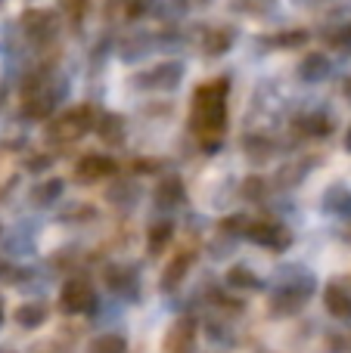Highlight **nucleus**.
<instances>
[{
	"label": "nucleus",
	"instance_id": "obj_9",
	"mask_svg": "<svg viewBox=\"0 0 351 353\" xmlns=\"http://www.w3.org/2000/svg\"><path fill=\"white\" fill-rule=\"evenodd\" d=\"M22 28L28 31V37L44 43L56 34V19H53V12H47V10H28L22 16Z\"/></svg>",
	"mask_w": 351,
	"mask_h": 353
},
{
	"label": "nucleus",
	"instance_id": "obj_31",
	"mask_svg": "<svg viewBox=\"0 0 351 353\" xmlns=\"http://www.w3.org/2000/svg\"><path fill=\"white\" fill-rule=\"evenodd\" d=\"M342 93H345V97L351 99V78H345V81H342Z\"/></svg>",
	"mask_w": 351,
	"mask_h": 353
},
{
	"label": "nucleus",
	"instance_id": "obj_30",
	"mask_svg": "<svg viewBox=\"0 0 351 353\" xmlns=\"http://www.w3.org/2000/svg\"><path fill=\"white\" fill-rule=\"evenodd\" d=\"M155 168H159V161H146V159H137L134 161V171L137 174H153Z\"/></svg>",
	"mask_w": 351,
	"mask_h": 353
},
{
	"label": "nucleus",
	"instance_id": "obj_33",
	"mask_svg": "<svg viewBox=\"0 0 351 353\" xmlns=\"http://www.w3.org/2000/svg\"><path fill=\"white\" fill-rule=\"evenodd\" d=\"M0 323H3V298H0Z\"/></svg>",
	"mask_w": 351,
	"mask_h": 353
},
{
	"label": "nucleus",
	"instance_id": "obj_26",
	"mask_svg": "<svg viewBox=\"0 0 351 353\" xmlns=\"http://www.w3.org/2000/svg\"><path fill=\"white\" fill-rule=\"evenodd\" d=\"M62 10H66V19L72 25H81L91 10V0H62Z\"/></svg>",
	"mask_w": 351,
	"mask_h": 353
},
{
	"label": "nucleus",
	"instance_id": "obj_21",
	"mask_svg": "<svg viewBox=\"0 0 351 353\" xmlns=\"http://www.w3.org/2000/svg\"><path fill=\"white\" fill-rule=\"evenodd\" d=\"M87 353H128V338L118 332H106L87 344Z\"/></svg>",
	"mask_w": 351,
	"mask_h": 353
},
{
	"label": "nucleus",
	"instance_id": "obj_17",
	"mask_svg": "<svg viewBox=\"0 0 351 353\" xmlns=\"http://www.w3.org/2000/svg\"><path fill=\"white\" fill-rule=\"evenodd\" d=\"M296 130L308 140H321V137H330L333 134V121L327 115H305L296 121Z\"/></svg>",
	"mask_w": 351,
	"mask_h": 353
},
{
	"label": "nucleus",
	"instance_id": "obj_4",
	"mask_svg": "<svg viewBox=\"0 0 351 353\" xmlns=\"http://www.w3.org/2000/svg\"><path fill=\"white\" fill-rule=\"evenodd\" d=\"M246 239L267 251H277V254L292 245V232L283 223H277V220H252L246 230Z\"/></svg>",
	"mask_w": 351,
	"mask_h": 353
},
{
	"label": "nucleus",
	"instance_id": "obj_18",
	"mask_svg": "<svg viewBox=\"0 0 351 353\" xmlns=\"http://www.w3.org/2000/svg\"><path fill=\"white\" fill-rule=\"evenodd\" d=\"M243 152L249 155V161L265 165V161L274 159V140H267V137H261V134H252L243 140Z\"/></svg>",
	"mask_w": 351,
	"mask_h": 353
},
{
	"label": "nucleus",
	"instance_id": "obj_27",
	"mask_svg": "<svg viewBox=\"0 0 351 353\" xmlns=\"http://www.w3.org/2000/svg\"><path fill=\"white\" fill-rule=\"evenodd\" d=\"M249 223H252L249 217H243V214H234V217L221 220V232H227V236H246Z\"/></svg>",
	"mask_w": 351,
	"mask_h": 353
},
{
	"label": "nucleus",
	"instance_id": "obj_28",
	"mask_svg": "<svg viewBox=\"0 0 351 353\" xmlns=\"http://www.w3.org/2000/svg\"><path fill=\"white\" fill-rule=\"evenodd\" d=\"M265 192H267V183L261 180V176H249V180L243 183V195H246V199H252V201L265 199Z\"/></svg>",
	"mask_w": 351,
	"mask_h": 353
},
{
	"label": "nucleus",
	"instance_id": "obj_8",
	"mask_svg": "<svg viewBox=\"0 0 351 353\" xmlns=\"http://www.w3.org/2000/svg\"><path fill=\"white\" fill-rule=\"evenodd\" d=\"M180 78H184V65L180 62H159L155 68H149V74H143L140 84L153 87V90H171Z\"/></svg>",
	"mask_w": 351,
	"mask_h": 353
},
{
	"label": "nucleus",
	"instance_id": "obj_3",
	"mask_svg": "<svg viewBox=\"0 0 351 353\" xmlns=\"http://www.w3.org/2000/svg\"><path fill=\"white\" fill-rule=\"evenodd\" d=\"M97 304H99L97 288H93L87 279H81V276L68 279L59 292V307H62V313H68V316H87V313L97 310Z\"/></svg>",
	"mask_w": 351,
	"mask_h": 353
},
{
	"label": "nucleus",
	"instance_id": "obj_23",
	"mask_svg": "<svg viewBox=\"0 0 351 353\" xmlns=\"http://www.w3.org/2000/svg\"><path fill=\"white\" fill-rule=\"evenodd\" d=\"M62 189H66V183H62L59 176H50L47 183H41V186L31 192V201H35V205H50V201H56L62 195Z\"/></svg>",
	"mask_w": 351,
	"mask_h": 353
},
{
	"label": "nucleus",
	"instance_id": "obj_32",
	"mask_svg": "<svg viewBox=\"0 0 351 353\" xmlns=\"http://www.w3.org/2000/svg\"><path fill=\"white\" fill-rule=\"evenodd\" d=\"M345 149H348V152H351V128L345 130Z\"/></svg>",
	"mask_w": 351,
	"mask_h": 353
},
{
	"label": "nucleus",
	"instance_id": "obj_25",
	"mask_svg": "<svg viewBox=\"0 0 351 353\" xmlns=\"http://www.w3.org/2000/svg\"><path fill=\"white\" fill-rule=\"evenodd\" d=\"M274 43H277L280 50H296V47H305V43H308V31H305V28L283 31V34L274 37Z\"/></svg>",
	"mask_w": 351,
	"mask_h": 353
},
{
	"label": "nucleus",
	"instance_id": "obj_1",
	"mask_svg": "<svg viewBox=\"0 0 351 353\" xmlns=\"http://www.w3.org/2000/svg\"><path fill=\"white\" fill-rule=\"evenodd\" d=\"M227 78L209 81V84L196 87L193 93V112H190V128L199 134L209 152L218 149V137L227 128Z\"/></svg>",
	"mask_w": 351,
	"mask_h": 353
},
{
	"label": "nucleus",
	"instance_id": "obj_12",
	"mask_svg": "<svg viewBox=\"0 0 351 353\" xmlns=\"http://www.w3.org/2000/svg\"><path fill=\"white\" fill-rule=\"evenodd\" d=\"M190 267H193V251H178V254H174V261L168 263L165 273H162V292H174V288L187 279Z\"/></svg>",
	"mask_w": 351,
	"mask_h": 353
},
{
	"label": "nucleus",
	"instance_id": "obj_19",
	"mask_svg": "<svg viewBox=\"0 0 351 353\" xmlns=\"http://www.w3.org/2000/svg\"><path fill=\"white\" fill-rule=\"evenodd\" d=\"M234 41H236V28H230V25L224 28L221 25V28H211L209 34H205L202 47H205V53L209 56H221V53H227V50L234 47Z\"/></svg>",
	"mask_w": 351,
	"mask_h": 353
},
{
	"label": "nucleus",
	"instance_id": "obj_15",
	"mask_svg": "<svg viewBox=\"0 0 351 353\" xmlns=\"http://www.w3.org/2000/svg\"><path fill=\"white\" fill-rule=\"evenodd\" d=\"M224 282H227V288H240V292H261V288H265V282L258 279V273H252V270L243 267V263L230 267L227 276H224Z\"/></svg>",
	"mask_w": 351,
	"mask_h": 353
},
{
	"label": "nucleus",
	"instance_id": "obj_11",
	"mask_svg": "<svg viewBox=\"0 0 351 353\" xmlns=\"http://www.w3.org/2000/svg\"><path fill=\"white\" fill-rule=\"evenodd\" d=\"M323 307L333 319H351V292L339 282H330L323 288Z\"/></svg>",
	"mask_w": 351,
	"mask_h": 353
},
{
	"label": "nucleus",
	"instance_id": "obj_20",
	"mask_svg": "<svg viewBox=\"0 0 351 353\" xmlns=\"http://www.w3.org/2000/svg\"><path fill=\"white\" fill-rule=\"evenodd\" d=\"M323 211L339 214V217H351V189L330 186L327 195H323Z\"/></svg>",
	"mask_w": 351,
	"mask_h": 353
},
{
	"label": "nucleus",
	"instance_id": "obj_2",
	"mask_svg": "<svg viewBox=\"0 0 351 353\" xmlns=\"http://www.w3.org/2000/svg\"><path fill=\"white\" fill-rule=\"evenodd\" d=\"M93 121H97V118H93V112L87 109V105H75V109L62 112L59 118H53V121H50L47 140H53V143H75V140H81V137L93 128Z\"/></svg>",
	"mask_w": 351,
	"mask_h": 353
},
{
	"label": "nucleus",
	"instance_id": "obj_34",
	"mask_svg": "<svg viewBox=\"0 0 351 353\" xmlns=\"http://www.w3.org/2000/svg\"><path fill=\"white\" fill-rule=\"evenodd\" d=\"M0 353H16V350H0Z\"/></svg>",
	"mask_w": 351,
	"mask_h": 353
},
{
	"label": "nucleus",
	"instance_id": "obj_22",
	"mask_svg": "<svg viewBox=\"0 0 351 353\" xmlns=\"http://www.w3.org/2000/svg\"><path fill=\"white\" fill-rule=\"evenodd\" d=\"M47 307L44 304H35V301H31V304H22L16 310V323L22 325V329H41L44 323H47Z\"/></svg>",
	"mask_w": 351,
	"mask_h": 353
},
{
	"label": "nucleus",
	"instance_id": "obj_24",
	"mask_svg": "<svg viewBox=\"0 0 351 353\" xmlns=\"http://www.w3.org/2000/svg\"><path fill=\"white\" fill-rule=\"evenodd\" d=\"M323 350L327 353H351V329H333L323 338Z\"/></svg>",
	"mask_w": 351,
	"mask_h": 353
},
{
	"label": "nucleus",
	"instance_id": "obj_13",
	"mask_svg": "<svg viewBox=\"0 0 351 353\" xmlns=\"http://www.w3.org/2000/svg\"><path fill=\"white\" fill-rule=\"evenodd\" d=\"M93 128H97L99 140H103L106 146H122L124 143V121L118 115H112V112H103V115L93 121Z\"/></svg>",
	"mask_w": 351,
	"mask_h": 353
},
{
	"label": "nucleus",
	"instance_id": "obj_5",
	"mask_svg": "<svg viewBox=\"0 0 351 353\" xmlns=\"http://www.w3.org/2000/svg\"><path fill=\"white\" fill-rule=\"evenodd\" d=\"M103 282L109 285L112 294H118V298H124V301H134L137 294H140V276H137V270L128 267V263H112V267H106Z\"/></svg>",
	"mask_w": 351,
	"mask_h": 353
},
{
	"label": "nucleus",
	"instance_id": "obj_14",
	"mask_svg": "<svg viewBox=\"0 0 351 353\" xmlns=\"http://www.w3.org/2000/svg\"><path fill=\"white\" fill-rule=\"evenodd\" d=\"M171 239H174V223L171 220H155V223H149V230H146V251L149 254H162V251L171 245Z\"/></svg>",
	"mask_w": 351,
	"mask_h": 353
},
{
	"label": "nucleus",
	"instance_id": "obj_7",
	"mask_svg": "<svg viewBox=\"0 0 351 353\" xmlns=\"http://www.w3.org/2000/svg\"><path fill=\"white\" fill-rule=\"evenodd\" d=\"M196 319L180 316L165 335V353H190L196 344Z\"/></svg>",
	"mask_w": 351,
	"mask_h": 353
},
{
	"label": "nucleus",
	"instance_id": "obj_29",
	"mask_svg": "<svg viewBox=\"0 0 351 353\" xmlns=\"http://www.w3.org/2000/svg\"><path fill=\"white\" fill-rule=\"evenodd\" d=\"M333 47H339V50H351V22H348V25H342V28L333 34Z\"/></svg>",
	"mask_w": 351,
	"mask_h": 353
},
{
	"label": "nucleus",
	"instance_id": "obj_6",
	"mask_svg": "<svg viewBox=\"0 0 351 353\" xmlns=\"http://www.w3.org/2000/svg\"><path fill=\"white\" fill-rule=\"evenodd\" d=\"M118 174V165L109 159V155H99V152H91L78 161L75 168V176L81 183H99V180H109V176Z\"/></svg>",
	"mask_w": 351,
	"mask_h": 353
},
{
	"label": "nucleus",
	"instance_id": "obj_16",
	"mask_svg": "<svg viewBox=\"0 0 351 353\" xmlns=\"http://www.w3.org/2000/svg\"><path fill=\"white\" fill-rule=\"evenodd\" d=\"M330 74V59L323 53H308L302 59V65H298V78L308 81V84H314V81H323Z\"/></svg>",
	"mask_w": 351,
	"mask_h": 353
},
{
	"label": "nucleus",
	"instance_id": "obj_10",
	"mask_svg": "<svg viewBox=\"0 0 351 353\" xmlns=\"http://www.w3.org/2000/svg\"><path fill=\"white\" fill-rule=\"evenodd\" d=\"M153 199H155V205L165 208V211H171V208H180V205L187 201V186H184V180H180V176H165V180L155 186Z\"/></svg>",
	"mask_w": 351,
	"mask_h": 353
}]
</instances>
